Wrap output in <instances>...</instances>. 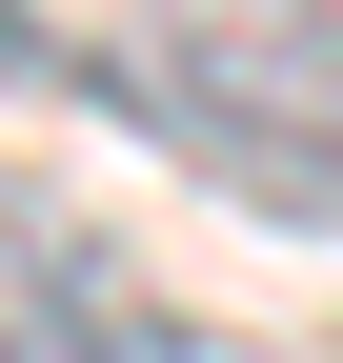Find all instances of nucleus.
<instances>
[{
  "instance_id": "f03ea898",
  "label": "nucleus",
  "mask_w": 343,
  "mask_h": 363,
  "mask_svg": "<svg viewBox=\"0 0 343 363\" xmlns=\"http://www.w3.org/2000/svg\"><path fill=\"white\" fill-rule=\"evenodd\" d=\"M121 262H101V222L81 202H40V182H0V343L21 323H61V303H101Z\"/></svg>"
},
{
  "instance_id": "20e7f679",
  "label": "nucleus",
  "mask_w": 343,
  "mask_h": 363,
  "mask_svg": "<svg viewBox=\"0 0 343 363\" xmlns=\"http://www.w3.org/2000/svg\"><path fill=\"white\" fill-rule=\"evenodd\" d=\"M81 81H101V40H61L40 0H0V101H81Z\"/></svg>"
},
{
  "instance_id": "f257e3e1",
  "label": "nucleus",
  "mask_w": 343,
  "mask_h": 363,
  "mask_svg": "<svg viewBox=\"0 0 343 363\" xmlns=\"http://www.w3.org/2000/svg\"><path fill=\"white\" fill-rule=\"evenodd\" d=\"M101 101L142 121V142H182L242 222H303V242H343V142H303V121H263V101H202V81H162V61H101Z\"/></svg>"
},
{
  "instance_id": "7ed1b4c3",
  "label": "nucleus",
  "mask_w": 343,
  "mask_h": 363,
  "mask_svg": "<svg viewBox=\"0 0 343 363\" xmlns=\"http://www.w3.org/2000/svg\"><path fill=\"white\" fill-rule=\"evenodd\" d=\"M0 363H263V343H223V323H182V303L101 283V303H61V323H21Z\"/></svg>"
}]
</instances>
